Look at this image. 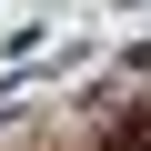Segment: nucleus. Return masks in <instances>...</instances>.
<instances>
[{"label":"nucleus","instance_id":"1","mask_svg":"<svg viewBox=\"0 0 151 151\" xmlns=\"http://www.w3.org/2000/svg\"><path fill=\"white\" fill-rule=\"evenodd\" d=\"M101 151H151V111H131V121H121V131H111Z\"/></svg>","mask_w":151,"mask_h":151}]
</instances>
